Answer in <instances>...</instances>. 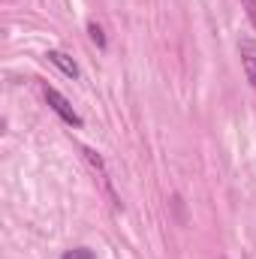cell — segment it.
<instances>
[{"instance_id":"6da1fadb","label":"cell","mask_w":256,"mask_h":259,"mask_svg":"<svg viewBox=\"0 0 256 259\" xmlns=\"http://www.w3.org/2000/svg\"><path fill=\"white\" fill-rule=\"evenodd\" d=\"M42 97H46V103L52 106V112L64 121V124H69V127H81V115L69 106V100H66L64 94L58 91V88H52V84H42Z\"/></svg>"},{"instance_id":"7a4b0ae2","label":"cell","mask_w":256,"mask_h":259,"mask_svg":"<svg viewBox=\"0 0 256 259\" xmlns=\"http://www.w3.org/2000/svg\"><path fill=\"white\" fill-rule=\"evenodd\" d=\"M238 55H241V66H244V75H247V81L253 84V91H256V39L244 36V39L238 42Z\"/></svg>"},{"instance_id":"3957f363","label":"cell","mask_w":256,"mask_h":259,"mask_svg":"<svg viewBox=\"0 0 256 259\" xmlns=\"http://www.w3.org/2000/svg\"><path fill=\"white\" fill-rule=\"evenodd\" d=\"M46 58H49V64H52V66H58V69L64 72L66 78H78V75H81L78 64H75V61H72V58H69L66 52H58V49H52V52H49Z\"/></svg>"},{"instance_id":"277c9868","label":"cell","mask_w":256,"mask_h":259,"mask_svg":"<svg viewBox=\"0 0 256 259\" xmlns=\"http://www.w3.org/2000/svg\"><path fill=\"white\" fill-rule=\"evenodd\" d=\"M88 33H91V39H94L100 49H106V46H109V39H106V33H103V27H100L97 21H88Z\"/></svg>"},{"instance_id":"5b68a950","label":"cell","mask_w":256,"mask_h":259,"mask_svg":"<svg viewBox=\"0 0 256 259\" xmlns=\"http://www.w3.org/2000/svg\"><path fill=\"white\" fill-rule=\"evenodd\" d=\"M61 259H97V256H94V250H88V247H75V250H66Z\"/></svg>"},{"instance_id":"8992f818","label":"cell","mask_w":256,"mask_h":259,"mask_svg":"<svg viewBox=\"0 0 256 259\" xmlns=\"http://www.w3.org/2000/svg\"><path fill=\"white\" fill-rule=\"evenodd\" d=\"M244 3V9H247V15H250V21L256 24V0H241Z\"/></svg>"}]
</instances>
